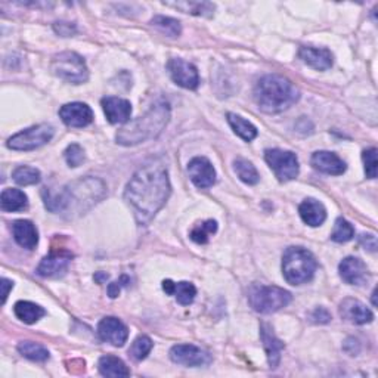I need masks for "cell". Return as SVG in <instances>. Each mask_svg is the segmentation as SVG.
<instances>
[{
    "instance_id": "obj_1",
    "label": "cell",
    "mask_w": 378,
    "mask_h": 378,
    "mask_svg": "<svg viewBox=\"0 0 378 378\" xmlns=\"http://www.w3.org/2000/svg\"><path fill=\"white\" fill-rule=\"evenodd\" d=\"M170 181L166 166L160 161L148 162L137 170L126 186L124 199L132 207L139 225L154 219L170 195Z\"/></svg>"
},
{
    "instance_id": "obj_2",
    "label": "cell",
    "mask_w": 378,
    "mask_h": 378,
    "mask_svg": "<svg viewBox=\"0 0 378 378\" xmlns=\"http://www.w3.org/2000/svg\"><path fill=\"white\" fill-rule=\"evenodd\" d=\"M107 194L105 183L96 178H84L68 183L59 194H52L47 189L43 191L45 206L54 213L82 214L99 203Z\"/></svg>"
},
{
    "instance_id": "obj_3",
    "label": "cell",
    "mask_w": 378,
    "mask_h": 378,
    "mask_svg": "<svg viewBox=\"0 0 378 378\" xmlns=\"http://www.w3.org/2000/svg\"><path fill=\"white\" fill-rule=\"evenodd\" d=\"M300 98L297 87L284 75L268 74L255 87L256 104L263 112L278 114L293 107Z\"/></svg>"
},
{
    "instance_id": "obj_4",
    "label": "cell",
    "mask_w": 378,
    "mask_h": 378,
    "mask_svg": "<svg viewBox=\"0 0 378 378\" xmlns=\"http://www.w3.org/2000/svg\"><path fill=\"white\" fill-rule=\"evenodd\" d=\"M170 120L169 104L160 103L156 104L144 116L137 117L133 121L126 123L117 132L116 141L124 146L139 145L146 141L156 139L158 135L165 130Z\"/></svg>"
},
{
    "instance_id": "obj_5",
    "label": "cell",
    "mask_w": 378,
    "mask_h": 378,
    "mask_svg": "<svg viewBox=\"0 0 378 378\" xmlns=\"http://www.w3.org/2000/svg\"><path fill=\"white\" fill-rule=\"evenodd\" d=\"M317 272V260L306 248L288 247L282 256V273L288 284L301 285L309 282Z\"/></svg>"
},
{
    "instance_id": "obj_6",
    "label": "cell",
    "mask_w": 378,
    "mask_h": 378,
    "mask_svg": "<svg viewBox=\"0 0 378 378\" xmlns=\"http://www.w3.org/2000/svg\"><path fill=\"white\" fill-rule=\"evenodd\" d=\"M292 293L275 285H253L248 293V301L256 312L269 315L292 303Z\"/></svg>"
},
{
    "instance_id": "obj_7",
    "label": "cell",
    "mask_w": 378,
    "mask_h": 378,
    "mask_svg": "<svg viewBox=\"0 0 378 378\" xmlns=\"http://www.w3.org/2000/svg\"><path fill=\"white\" fill-rule=\"evenodd\" d=\"M54 74L61 80L71 84H82L89 79V70L80 55L75 52H61L52 59Z\"/></svg>"
},
{
    "instance_id": "obj_8",
    "label": "cell",
    "mask_w": 378,
    "mask_h": 378,
    "mask_svg": "<svg viewBox=\"0 0 378 378\" xmlns=\"http://www.w3.org/2000/svg\"><path fill=\"white\" fill-rule=\"evenodd\" d=\"M54 128L50 124H37L25 129L8 139V148L15 151H33L46 145L54 137Z\"/></svg>"
},
{
    "instance_id": "obj_9",
    "label": "cell",
    "mask_w": 378,
    "mask_h": 378,
    "mask_svg": "<svg viewBox=\"0 0 378 378\" xmlns=\"http://www.w3.org/2000/svg\"><path fill=\"white\" fill-rule=\"evenodd\" d=\"M264 160L273 170L275 176L281 182L293 181L298 176V160L292 151H282V149H268L264 153Z\"/></svg>"
},
{
    "instance_id": "obj_10",
    "label": "cell",
    "mask_w": 378,
    "mask_h": 378,
    "mask_svg": "<svg viewBox=\"0 0 378 378\" xmlns=\"http://www.w3.org/2000/svg\"><path fill=\"white\" fill-rule=\"evenodd\" d=\"M167 70L172 75V79L176 84H179L181 87H185V89H197L199 84V75L198 70L195 66H192L191 62H186L181 58H173L169 61Z\"/></svg>"
},
{
    "instance_id": "obj_11",
    "label": "cell",
    "mask_w": 378,
    "mask_h": 378,
    "mask_svg": "<svg viewBox=\"0 0 378 378\" xmlns=\"http://www.w3.org/2000/svg\"><path fill=\"white\" fill-rule=\"evenodd\" d=\"M170 359L183 367H204L211 362L207 351L194 345H176L170 349Z\"/></svg>"
},
{
    "instance_id": "obj_12",
    "label": "cell",
    "mask_w": 378,
    "mask_h": 378,
    "mask_svg": "<svg viewBox=\"0 0 378 378\" xmlns=\"http://www.w3.org/2000/svg\"><path fill=\"white\" fill-rule=\"evenodd\" d=\"M73 259V255L67 250H52L37 266V273L43 278H58L62 276Z\"/></svg>"
},
{
    "instance_id": "obj_13",
    "label": "cell",
    "mask_w": 378,
    "mask_h": 378,
    "mask_svg": "<svg viewBox=\"0 0 378 378\" xmlns=\"http://www.w3.org/2000/svg\"><path fill=\"white\" fill-rule=\"evenodd\" d=\"M98 335L103 342H107L116 347L124 346L129 338V330L120 319L107 317L98 325Z\"/></svg>"
},
{
    "instance_id": "obj_14",
    "label": "cell",
    "mask_w": 378,
    "mask_h": 378,
    "mask_svg": "<svg viewBox=\"0 0 378 378\" xmlns=\"http://www.w3.org/2000/svg\"><path fill=\"white\" fill-rule=\"evenodd\" d=\"M189 178L197 188L206 189L216 182V170L206 157H195L188 162Z\"/></svg>"
},
{
    "instance_id": "obj_15",
    "label": "cell",
    "mask_w": 378,
    "mask_h": 378,
    "mask_svg": "<svg viewBox=\"0 0 378 378\" xmlns=\"http://www.w3.org/2000/svg\"><path fill=\"white\" fill-rule=\"evenodd\" d=\"M59 117L70 128H86L93 121V111L83 103H71L61 107Z\"/></svg>"
},
{
    "instance_id": "obj_16",
    "label": "cell",
    "mask_w": 378,
    "mask_h": 378,
    "mask_svg": "<svg viewBox=\"0 0 378 378\" xmlns=\"http://www.w3.org/2000/svg\"><path fill=\"white\" fill-rule=\"evenodd\" d=\"M103 109L111 124H126L129 123L132 116V104L128 99L117 96H107L103 100Z\"/></svg>"
},
{
    "instance_id": "obj_17",
    "label": "cell",
    "mask_w": 378,
    "mask_h": 378,
    "mask_svg": "<svg viewBox=\"0 0 378 378\" xmlns=\"http://www.w3.org/2000/svg\"><path fill=\"white\" fill-rule=\"evenodd\" d=\"M338 313L345 321L355 325L370 324L374 319L372 312L356 298H345L342 303H340Z\"/></svg>"
},
{
    "instance_id": "obj_18",
    "label": "cell",
    "mask_w": 378,
    "mask_h": 378,
    "mask_svg": "<svg viewBox=\"0 0 378 378\" xmlns=\"http://www.w3.org/2000/svg\"><path fill=\"white\" fill-rule=\"evenodd\" d=\"M340 276L350 285H362L370 280L368 268L358 257H346L338 266Z\"/></svg>"
},
{
    "instance_id": "obj_19",
    "label": "cell",
    "mask_w": 378,
    "mask_h": 378,
    "mask_svg": "<svg viewBox=\"0 0 378 378\" xmlns=\"http://www.w3.org/2000/svg\"><path fill=\"white\" fill-rule=\"evenodd\" d=\"M312 166L325 173V174H333L340 176L346 172V162L340 158L337 154L330 153V151H317L312 156Z\"/></svg>"
},
{
    "instance_id": "obj_20",
    "label": "cell",
    "mask_w": 378,
    "mask_h": 378,
    "mask_svg": "<svg viewBox=\"0 0 378 378\" xmlns=\"http://www.w3.org/2000/svg\"><path fill=\"white\" fill-rule=\"evenodd\" d=\"M260 337L263 342V347L266 350V356L271 368H276L281 361V354L284 350V343L281 340L275 335L272 326L268 324L260 325Z\"/></svg>"
},
{
    "instance_id": "obj_21",
    "label": "cell",
    "mask_w": 378,
    "mask_h": 378,
    "mask_svg": "<svg viewBox=\"0 0 378 378\" xmlns=\"http://www.w3.org/2000/svg\"><path fill=\"white\" fill-rule=\"evenodd\" d=\"M300 58L306 64L318 71H325L333 66V54L325 47H313V46H301L298 50Z\"/></svg>"
},
{
    "instance_id": "obj_22",
    "label": "cell",
    "mask_w": 378,
    "mask_h": 378,
    "mask_svg": "<svg viewBox=\"0 0 378 378\" xmlns=\"http://www.w3.org/2000/svg\"><path fill=\"white\" fill-rule=\"evenodd\" d=\"M12 234L15 241L27 250H34L39 244V234L33 222L30 220H17L12 225Z\"/></svg>"
},
{
    "instance_id": "obj_23",
    "label": "cell",
    "mask_w": 378,
    "mask_h": 378,
    "mask_svg": "<svg viewBox=\"0 0 378 378\" xmlns=\"http://www.w3.org/2000/svg\"><path fill=\"white\" fill-rule=\"evenodd\" d=\"M298 213L303 222L309 226H313V228L321 226L326 219V210L324 204L315 198L305 199L298 207Z\"/></svg>"
},
{
    "instance_id": "obj_24",
    "label": "cell",
    "mask_w": 378,
    "mask_h": 378,
    "mask_svg": "<svg viewBox=\"0 0 378 378\" xmlns=\"http://www.w3.org/2000/svg\"><path fill=\"white\" fill-rule=\"evenodd\" d=\"M162 289L170 296H174L176 300H178V303L182 306H189L194 301L195 296H197V288L191 284V282H178L174 284L170 280L162 281Z\"/></svg>"
},
{
    "instance_id": "obj_25",
    "label": "cell",
    "mask_w": 378,
    "mask_h": 378,
    "mask_svg": "<svg viewBox=\"0 0 378 378\" xmlns=\"http://www.w3.org/2000/svg\"><path fill=\"white\" fill-rule=\"evenodd\" d=\"M29 204V198L20 189L8 188L0 195V207L3 211H21Z\"/></svg>"
},
{
    "instance_id": "obj_26",
    "label": "cell",
    "mask_w": 378,
    "mask_h": 378,
    "mask_svg": "<svg viewBox=\"0 0 378 378\" xmlns=\"http://www.w3.org/2000/svg\"><path fill=\"white\" fill-rule=\"evenodd\" d=\"M14 312L17 315V318L22 321L24 324H34L46 315V310L40 308L39 305L31 303V301H24V300L15 303Z\"/></svg>"
},
{
    "instance_id": "obj_27",
    "label": "cell",
    "mask_w": 378,
    "mask_h": 378,
    "mask_svg": "<svg viewBox=\"0 0 378 378\" xmlns=\"http://www.w3.org/2000/svg\"><path fill=\"white\" fill-rule=\"evenodd\" d=\"M99 372L104 377H129L130 370L126 363L116 356H103L98 363Z\"/></svg>"
},
{
    "instance_id": "obj_28",
    "label": "cell",
    "mask_w": 378,
    "mask_h": 378,
    "mask_svg": "<svg viewBox=\"0 0 378 378\" xmlns=\"http://www.w3.org/2000/svg\"><path fill=\"white\" fill-rule=\"evenodd\" d=\"M226 117H228V123L232 128V130L245 142L253 141L255 137L257 136V129L248 120L243 119L241 116H238V114H234V112H228V116Z\"/></svg>"
},
{
    "instance_id": "obj_29",
    "label": "cell",
    "mask_w": 378,
    "mask_h": 378,
    "mask_svg": "<svg viewBox=\"0 0 378 378\" xmlns=\"http://www.w3.org/2000/svg\"><path fill=\"white\" fill-rule=\"evenodd\" d=\"M234 169H235V172L238 174V178L247 185H256L260 181L259 172L256 170V167L251 165L248 160H244V158L235 160Z\"/></svg>"
},
{
    "instance_id": "obj_30",
    "label": "cell",
    "mask_w": 378,
    "mask_h": 378,
    "mask_svg": "<svg viewBox=\"0 0 378 378\" xmlns=\"http://www.w3.org/2000/svg\"><path fill=\"white\" fill-rule=\"evenodd\" d=\"M18 351L24 358H27L34 362H45L49 359V350L39 343L21 342L18 345Z\"/></svg>"
},
{
    "instance_id": "obj_31",
    "label": "cell",
    "mask_w": 378,
    "mask_h": 378,
    "mask_svg": "<svg viewBox=\"0 0 378 378\" xmlns=\"http://www.w3.org/2000/svg\"><path fill=\"white\" fill-rule=\"evenodd\" d=\"M169 5L181 9L185 14H191L197 17H211L214 12V5L210 2H178Z\"/></svg>"
},
{
    "instance_id": "obj_32",
    "label": "cell",
    "mask_w": 378,
    "mask_h": 378,
    "mask_svg": "<svg viewBox=\"0 0 378 378\" xmlns=\"http://www.w3.org/2000/svg\"><path fill=\"white\" fill-rule=\"evenodd\" d=\"M151 24H153L160 33L166 34L167 37H178L182 33L181 22L178 20H173V18H169V17L157 15V17L153 18Z\"/></svg>"
},
{
    "instance_id": "obj_33",
    "label": "cell",
    "mask_w": 378,
    "mask_h": 378,
    "mask_svg": "<svg viewBox=\"0 0 378 378\" xmlns=\"http://www.w3.org/2000/svg\"><path fill=\"white\" fill-rule=\"evenodd\" d=\"M218 232V222L216 220H206L194 226V229L189 234L191 239L197 244H207L213 234Z\"/></svg>"
},
{
    "instance_id": "obj_34",
    "label": "cell",
    "mask_w": 378,
    "mask_h": 378,
    "mask_svg": "<svg viewBox=\"0 0 378 378\" xmlns=\"http://www.w3.org/2000/svg\"><path fill=\"white\" fill-rule=\"evenodd\" d=\"M12 178H14V181L21 186H29V185L39 183L42 179V174L39 170L34 169V167L21 166L14 170V173H12Z\"/></svg>"
},
{
    "instance_id": "obj_35",
    "label": "cell",
    "mask_w": 378,
    "mask_h": 378,
    "mask_svg": "<svg viewBox=\"0 0 378 378\" xmlns=\"http://www.w3.org/2000/svg\"><path fill=\"white\" fill-rule=\"evenodd\" d=\"M153 346H154L153 340H151L148 335H139L132 343L129 349V355L135 361H144L149 355V351L153 350Z\"/></svg>"
},
{
    "instance_id": "obj_36",
    "label": "cell",
    "mask_w": 378,
    "mask_h": 378,
    "mask_svg": "<svg viewBox=\"0 0 378 378\" xmlns=\"http://www.w3.org/2000/svg\"><path fill=\"white\" fill-rule=\"evenodd\" d=\"M355 235V229L354 226H351L346 219L343 218H338L335 220V225H334V229H333V234H331V239L335 243H347L350 241L351 238H354Z\"/></svg>"
},
{
    "instance_id": "obj_37",
    "label": "cell",
    "mask_w": 378,
    "mask_h": 378,
    "mask_svg": "<svg viewBox=\"0 0 378 378\" xmlns=\"http://www.w3.org/2000/svg\"><path fill=\"white\" fill-rule=\"evenodd\" d=\"M362 160L365 165V173H367V178L370 179H375L377 178V149L375 148H370L365 149L362 153Z\"/></svg>"
},
{
    "instance_id": "obj_38",
    "label": "cell",
    "mask_w": 378,
    "mask_h": 378,
    "mask_svg": "<svg viewBox=\"0 0 378 378\" xmlns=\"http://www.w3.org/2000/svg\"><path fill=\"white\" fill-rule=\"evenodd\" d=\"M66 160L67 165L70 167H79L82 166V162L84 161V151L79 144H71L67 149H66Z\"/></svg>"
},
{
    "instance_id": "obj_39",
    "label": "cell",
    "mask_w": 378,
    "mask_h": 378,
    "mask_svg": "<svg viewBox=\"0 0 378 378\" xmlns=\"http://www.w3.org/2000/svg\"><path fill=\"white\" fill-rule=\"evenodd\" d=\"M310 318L315 324H328L331 321V315L328 310L324 309V308H317L312 312Z\"/></svg>"
},
{
    "instance_id": "obj_40",
    "label": "cell",
    "mask_w": 378,
    "mask_h": 378,
    "mask_svg": "<svg viewBox=\"0 0 378 378\" xmlns=\"http://www.w3.org/2000/svg\"><path fill=\"white\" fill-rule=\"evenodd\" d=\"M54 29L62 37H70L75 33V25L70 22H55Z\"/></svg>"
},
{
    "instance_id": "obj_41",
    "label": "cell",
    "mask_w": 378,
    "mask_h": 378,
    "mask_svg": "<svg viewBox=\"0 0 378 378\" xmlns=\"http://www.w3.org/2000/svg\"><path fill=\"white\" fill-rule=\"evenodd\" d=\"M343 350L346 351V354H349L350 356H356L359 351H361V343L359 340L356 338H347L345 345H343Z\"/></svg>"
},
{
    "instance_id": "obj_42",
    "label": "cell",
    "mask_w": 378,
    "mask_h": 378,
    "mask_svg": "<svg viewBox=\"0 0 378 378\" xmlns=\"http://www.w3.org/2000/svg\"><path fill=\"white\" fill-rule=\"evenodd\" d=\"M128 282H129V278H128V276H126V275H123L120 281L109 284V285H108V294H109V297H111V298L119 297V294H120V287H121V285H128Z\"/></svg>"
},
{
    "instance_id": "obj_43",
    "label": "cell",
    "mask_w": 378,
    "mask_h": 378,
    "mask_svg": "<svg viewBox=\"0 0 378 378\" xmlns=\"http://www.w3.org/2000/svg\"><path fill=\"white\" fill-rule=\"evenodd\" d=\"M361 244L370 251H375L377 250V236L374 234H363V235H361Z\"/></svg>"
},
{
    "instance_id": "obj_44",
    "label": "cell",
    "mask_w": 378,
    "mask_h": 378,
    "mask_svg": "<svg viewBox=\"0 0 378 378\" xmlns=\"http://www.w3.org/2000/svg\"><path fill=\"white\" fill-rule=\"evenodd\" d=\"M0 282H2V284H0V287H2V303L5 305V301H6L8 296H9V292L12 288H14V282L6 280V278H2V281H0Z\"/></svg>"
},
{
    "instance_id": "obj_45",
    "label": "cell",
    "mask_w": 378,
    "mask_h": 378,
    "mask_svg": "<svg viewBox=\"0 0 378 378\" xmlns=\"http://www.w3.org/2000/svg\"><path fill=\"white\" fill-rule=\"evenodd\" d=\"M95 280H96L98 282H100L103 280H108V275H105V273H103V275L98 273V275H95Z\"/></svg>"
}]
</instances>
